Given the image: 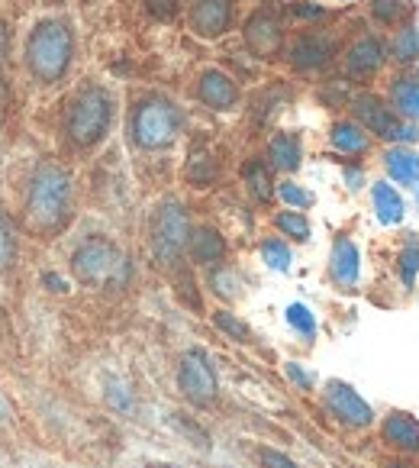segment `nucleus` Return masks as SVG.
Segmentation results:
<instances>
[{
  "label": "nucleus",
  "mask_w": 419,
  "mask_h": 468,
  "mask_svg": "<svg viewBox=\"0 0 419 468\" xmlns=\"http://www.w3.org/2000/svg\"><path fill=\"white\" fill-rule=\"evenodd\" d=\"M42 284H46V288L52 291V294H65V291H68L65 278H58L56 271H46V275H42Z\"/></svg>",
  "instance_id": "obj_39"
},
{
  "label": "nucleus",
  "mask_w": 419,
  "mask_h": 468,
  "mask_svg": "<svg viewBox=\"0 0 419 468\" xmlns=\"http://www.w3.org/2000/svg\"><path fill=\"white\" fill-rule=\"evenodd\" d=\"M410 14V0H372V16L384 27H393Z\"/></svg>",
  "instance_id": "obj_26"
},
{
  "label": "nucleus",
  "mask_w": 419,
  "mask_h": 468,
  "mask_svg": "<svg viewBox=\"0 0 419 468\" xmlns=\"http://www.w3.org/2000/svg\"><path fill=\"white\" fill-rule=\"evenodd\" d=\"M393 58L397 62H416L419 58V29L416 27H403L393 39Z\"/></svg>",
  "instance_id": "obj_27"
},
{
  "label": "nucleus",
  "mask_w": 419,
  "mask_h": 468,
  "mask_svg": "<svg viewBox=\"0 0 419 468\" xmlns=\"http://www.w3.org/2000/svg\"><path fill=\"white\" fill-rule=\"evenodd\" d=\"M71 220V175L62 165H39L26 191V227L56 236Z\"/></svg>",
  "instance_id": "obj_1"
},
{
  "label": "nucleus",
  "mask_w": 419,
  "mask_h": 468,
  "mask_svg": "<svg viewBox=\"0 0 419 468\" xmlns=\"http://www.w3.org/2000/svg\"><path fill=\"white\" fill-rule=\"evenodd\" d=\"M71 58H75V36L68 23L42 20L26 39V69L36 81L56 84L65 78Z\"/></svg>",
  "instance_id": "obj_3"
},
{
  "label": "nucleus",
  "mask_w": 419,
  "mask_h": 468,
  "mask_svg": "<svg viewBox=\"0 0 419 468\" xmlns=\"http://www.w3.org/2000/svg\"><path fill=\"white\" fill-rule=\"evenodd\" d=\"M7 52H10V29H7V23L0 20V65L7 58Z\"/></svg>",
  "instance_id": "obj_40"
},
{
  "label": "nucleus",
  "mask_w": 419,
  "mask_h": 468,
  "mask_svg": "<svg viewBox=\"0 0 419 468\" xmlns=\"http://www.w3.org/2000/svg\"><path fill=\"white\" fill-rule=\"evenodd\" d=\"M187 249H191L194 262H197V265H220L223 259H226V239H223L214 227L194 229Z\"/></svg>",
  "instance_id": "obj_17"
},
{
  "label": "nucleus",
  "mask_w": 419,
  "mask_h": 468,
  "mask_svg": "<svg viewBox=\"0 0 419 468\" xmlns=\"http://www.w3.org/2000/svg\"><path fill=\"white\" fill-rule=\"evenodd\" d=\"M110 123H113L110 90L90 84V88H84L81 94L71 101L68 117H65V133H68V139L75 145L90 149V145H97L110 133Z\"/></svg>",
  "instance_id": "obj_4"
},
{
  "label": "nucleus",
  "mask_w": 419,
  "mask_h": 468,
  "mask_svg": "<svg viewBox=\"0 0 419 468\" xmlns=\"http://www.w3.org/2000/svg\"><path fill=\"white\" fill-rule=\"evenodd\" d=\"M178 388L194 407H206L216 400L220 381H216V368L210 366V356L200 349L184 352L178 366Z\"/></svg>",
  "instance_id": "obj_8"
},
{
  "label": "nucleus",
  "mask_w": 419,
  "mask_h": 468,
  "mask_svg": "<svg viewBox=\"0 0 419 468\" xmlns=\"http://www.w3.org/2000/svg\"><path fill=\"white\" fill-rule=\"evenodd\" d=\"M174 423H181V430H184L187 436H197V446H200V449H206V446H210V440H206V433L197 427V423H187L184 417H181V413H174Z\"/></svg>",
  "instance_id": "obj_37"
},
{
  "label": "nucleus",
  "mask_w": 419,
  "mask_h": 468,
  "mask_svg": "<svg viewBox=\"0 0 419 468\" xmlns=\"http://www.w3.org/2000/svg\"><path fill=\"white\" fill-rule=\"evenodd\" d=\"M387 175H391L397 185L416 187L419 185V152L406 149V145H393L384 155Z\"/></svg>",
  "instance_id": "obj_18"
},
{
  "label": "nucleus",
  "mask_w": 419,
  "mask_h": 468,
  "mask_svg": "<svg viewBox=\"0 0 419 468\" xmlns=\"http://www.w3.org/2000/svg\"><path fill=\"white\" fill-rule=\"evenodd\" d=\"M233 16H236L233 0H194L191 29L200 39H220L233 27Z\"/></svg>",
  "instance_id": "obj_11"
},
{
  "label": "nucleus",
  "mask_w": 419,
  "mask_h": 468,
  "mask_svg": "<svg viewBox=\"0 0 419 468\" xmlns=\"http://www.w3.org/2000/svg\"><path fill=\"white\" fill-rule=\"evenodd\" d=\"M191 217L178 200H165L159 204V210L152 214V227H149V242L152 252L162 265H174L181 259V252L191 242Z\"/></svg>",
  "instance_id": "obj_6"
},
{
  "label": "nucleus",
  "mask_w": 419,
  "mask_h": 468,
  "mask_svg": "<svg viewBox=\"0 0 419 468\" xmlns=\"http://www.w3.org/2000/svg\"><path fill=\"white\" fill-rule=\"evenodd\" d=\"M416 271H419V239L413 236L403 252H400V278H403L406 288L416 282Z\"/></svg>",
  "instance_id": "obj_31"
},
{
  "label": "nucleus",
  "mask_w": 419,
  "mask_h": 468,
  "mask_svg": "<svg viewBox=\"0 0 419 468\" xmlns=\"http://www.w3.org/2000/svg\"><path fill=\"white\" fill-rule=\"evenodd\" d=\"M197 97L210 107V111H233L239 103V88L236 81L220 69H206L197 81Z\"/></svg>",
  "instance_id": "obj_12"
},
{
  "label": "nucleus",
  "mask_w": 419,
  "mask_h": 468,
  "mask_svg": "<svg viewBox=\"0 0 419 468\" xmlns=\"http://www.w3.org/2000/svg\"><path fill=\"white\" fill-rule=\"evenodd\" d=\"M145 10H149L155 20H172L178 14V0H145Z\"/></svg>",
  "instance_id": "obj_35"
},
{
  "label": "nucleus",
  "mask_w": 419,
  "mask_h": 468,
  "mask_svg": "<svg viewBox=\"0 0 419 468\" xmlns=\"http://www.w3.org/2000/svg\"><path fill=\"white\" fill-rule=\"evenodd\" d=\"M391 103L400 117L419 120V81L416 78H397V81L391 84Z\"/></svg>",
  "instance_id": "obj_21"
},
{
  "label": "nucleus",
  "mask_w": 419,
  "mask_h": 468,
  "mask_svg": "<svg viewBox=\"0 0 419 468\" xmlns=\"http://www.w3.org/2000/svg\"><path fill=\"white\" fill-rule=\"evenodd\" d=\"M290 16H300V20H319V16H326V10L317 7V4H309V0H294V4H290Z\"/></svg>",
  "instance_id": "obj_36"
},
{
  "label": "nucleus",
  "mask_w": 419,
  "mask_h": 468,
  "mask_svg": "<svg viewBox=\"0 0 419 468\" xmlns=\"http://www.w3.org/2000/svg\"><path fill=\"white\" fill-rule=\"evenodd\" d=\"M416 187H419V185H416Z\"/></svg>",
  "instance_id": "obj_42"
},
{
  "label": "nucleus",
  "mask_w": 419,
  "mask_h": 468,
  "mask_svg": "<svg viewBox=\"0 0 419 468\" xmlns=\"http://www.w3.org/2000/svg\"><path fill=\"white\" fill-rule=\"evenodd\" d=\"M278 194H281V197L288 200V204L294 207V210H303V207H309V200H313L307 191H303L300 185H294V181H284V185L278 187Z\"/></svg>",
  "instance_id": "obj_34"
},
{
  "label": "nucleus",
  "mask_w": 419,
  "mask_h": 468,
  "mask_svg": "<svg viewBox=\"0 0 419 468\" xmlns=\"http://www.w3.org/2000/svg\"><path fill=\"white\" fill-rule=\"evenodd\" d=\"M261 259L268 262V269L288 271L290 269V249L281 239H265L261 242Z\"/></svg>",
  "instance_id": "obj_29"
},
{
  "label": "nucleus",
  "mask_w": 419,
  "mask_h": 468,
  "mask_svg": "<svg viewBox=\"0 0 419 468\" xmlns=\"http://www.w3.org/2000/svg\"><path fill=\"white\" fill-rule=\"evenodd\" d=\"M330 139L339 152H345V155H361V152L368 149V133H364L355 120H342V123H336L330 133Z\"/></svg>",
  "instance_id": "obj_23"
},
{
  "label": "nucleus",
  "mask_w": 419,
  "mask_h": 468,
  "mask_svg": "<svg viewBox=\"0 0 419 468\" xmlns=\"http://www.w3.org/2000/svg\"><path fill=\"white\" fill-rule=\"evenodd\" d=\"M214 326L226 333L229 339H236V343H252V330H248V326L242 324L236 314H229V310H216V314H214Z\"/></svg>",
  "instance_id": "obj_28"
},
{
  "label": "nucleus",
  "mask_w": 419,
  "mask_h": 468,
  "mask_svg": "<svg viewBox=\"0 0 419 468\" xmlns=\"http://www.w3.org/2000/svg\"><path fill=\"white\" fill-rule=\"evenodd\" d=\"M132 143L139 149L159 152L178 139L181 133V111L174 107L168 97H149L132 111Z\"/></svg>",
  "instance_id": "obj_5"
},
{
  "label": "nucleus",
  "mask_w": 419,
  "mask_h": 468,
  "mask_svg": "<svg viewBox=\"0 0 419 468\" xmlns=\"http://www.w3.org/2000/svg\"><path fill=\"white\" fill-rule=\"evenodd\" d=\"M326 407L336 413L339 423H345V427H351V430H364L374 423L372 407L364 404L361 394L351 385H345V381H330V385H326Z\"/></svg>",
  "instance_id": "obj_9"
},
{
  "label": "nucleus",
  "mask_w": 419,
  "mask_h": 468,
  "mask_svg": "<svg viewBox=\"0 0 419 468\" xmlns=\"http://www.w3.org/2000/svg\"><path fill=\"white\" fill-rule=\"evenodd\" d=\"M358 271H361V252H358V246L351 239L339 236V239L332 242V255H330V275H332V282H336L339 288L349 291V288H355Z\"/></svg>",
  "instance_id": "obj_14"
},
{
  "label": "nucleus",
  "mask_w": 419,
  "mask_h": 468,
  "mask_svg": "<svg viewBox=\"0 0 419 468\" xmlns=\"http://www.w3.org/2000/svg\"><path fill=\"white\" fill-rule=\"evenodd\" d=\"M391 468H413V465H406V462H393Z\"/></svg>",
  "instance_id": "obj_41"
},
{
  "label": "nucleus",
  "mask_w": 419,
  "mask_h": 468,
  "mask_svg": "<svg viewBox=\"0 0 419 468\" xmlns=\"http://www.w3.org/2000/svg\"><path fill=\"white\" fill-rule=\"evenodd\" d=\"M242 178H246V187L258 204H268L275 197V178H271V168L261 159H252L242 165Z\"/></svg>",
  "instance_id": "obj_20"
},
{
  "label": "nucleus",
  "mask_w": 419,
  "mask_h": 468,
  "mask_svg": "<svg viewBox=\"0 0 419 468\" xmlns=\"http://www.w3.org/2000/svg\"><path fill=\"white\" fill-rule=\"evenodd\" d=\"M336 52V42L323 33H303L294 39L290 46V65L300 71H313V69H323L326 62L332 58Z\"/></svg>",
  "instance_id": "obj_13"
},
{
  "label": "nucleus",
  "mask_w": 419,
  "mask_h": 468,
  "mask_svg": "<svg viewBox=\"0 0 419 468\" xmlns=\"http://www.w3.org/2000/svg\"><path fill=\"white\" fill-rule=\"evenodd\" d=\"M355 117H358V126L368 133H374L378 139H397V143H413L416 139V130L406 126L403 120L397 117L393 107H387L378 94H358L355 97Z\"/></svg>",
  "instance_id": "obj_7"
},
{
  "label": "nucleus",
  "mask_w": 419,
  "mask_h": 468,
  "mask_svg": "<svg viewBox=\"0 0 419 468\" xmlns=\"http://www.w3.org/2000/svg\"><path fill=\"white\" fill-rule=\"evenodd\" d=\"M288 324L294 326L300 336L313 339L317 336V317L309 314V307H303V303H290L288 307Z\"/></svg>",
  "instance_id": "obj_30"
},
{
  "label": "nucleus",
  "mask_w": 419,
  "mask_h": 468,
  "mask_svg": "<svg viewBox=\"0 0 419 468\" xmlns=\"http://www.w3.org/2000/svg\"><path fill=\"white\" fill-rule=\"evenodd\" d=\"M16 252H20V242H16V227H14V220L0 210V271L14 269Z\"/></svg>",
  "instance_id": "obj_24"
},
{
  "label": "nucleus",
  "mask_w": 419,
  "mask_h": 468,
  "mask_svg": "<svg viewBox=\"0 0 419 468\" xmlns=\"http://www.w3.org/2000/svg\"><path fill=\"white\" fill-rule=\"evenodd\" d=\"M258 462H261V468H300L288 452H281V449H268V446L258 449Z\"/></svg>",
  "instance_id": "obj_32"
},
{
  "label": "nucleus",
  "mask_w": 419,
  "mask_h": 468,
  "mask_svg": "<svg viewBox=\"0 0 419 468\" xmlns=\"http://www.w3.org/2000/svg\"><path fill=\"white\" fill-rule=\"evenodd\" d=\"M381 433H384V440L391 442L393 449H400V452H406V455L419 452V420L413 413H403V410L387 413Z\"/></svg>",
  "instance_id": "obj_16"
},
{
  "label": "nucleus",
  "mask_w": 419,
  "mask_h": 468,
  "mask_svg": "<svg viewBox=\"0 0 419 468\" xmlns=\"http://www.w3.org/2000/svg\"><path fill=\"white\" fill-rule=\"evenodd\" d=\"M281 42H284V33H281V20L271 7H261L248 16L246 23V46L252 48V56L258 58H275L281 52Z\"/></svg>",
  "instance_id": "obj_10"
},
{
  "label": "nucleus",
  "mask_w": 419,
  "mask_h": 468,
  "mask_svg": "<svg viewBox=\"0 0 419 468\" xmlns=\"http://www.w3.org/2000/svg\"><path fill=\"white\" fill-rule=\"evenodd\" d=\"M372 197H374V210H378V220L384 223V227H393V223L403 220V200H400V194L393 191L387 181L374 185Z\"/></svg>",
  "instance_id": "obj_22"
},
{
  "label": "nucleus",
  "mask_w": 419,
  "mask_h": 468,
  "mask_svg": "<svg viewBox=\"0 0 419 468\" xmlns=\"http://www.w3.org/2000/svg\"><path fill=\"white\" fill-rule=\"evenodd\" d=\"M275 227L294 242H307L309 239V223H307V217H303L300 210H281V214L275 217Z\"/></svg>",
  "instance_id": "obj_25"
},
{
  "label": "nucleus",
  "mask_w": 419,
  "mask_h": 468,
  "mask_svg": "<svg viewBox=\"0 0 419 468\" xmlns=\"http://www.w3.org/2000/svg\"><path fill=\"white\" fill-rule=\"evenodd\" d=\"M384 62H387V48L378 36H364V39H358L355 46L349 48V56H345V69H349V75H355V78L374 75Z\"/></svg>",
  "instance_id": "obj_15"
},
{
  "label": "nucleus",
  "mask_w": 419,
  "mask_h": 468,
  "mask_svg": "<svg viewBox=\"0 0 419 468\" xmlns=\"http://www.w3.org/2000/svg\"><path fill=\"white\" fill-rule=\"evenodd\" d=\"M210 284H214L216 294L226 297V301H233V297L239 294V291H236V284H239V282H236V275H233V271H226V269H216L214 278H210Z\"/></svg>",
  "instance_id": "obj_33"
},
{
  "label": "nucleus",
  "mask_w": 419,
  "mask_h": 468,
  "mask_svg": "<svg viewBox=\"0 0 419 468\" xmlns=\"http://www.w3.org/2000/svg\"><path fill=\"white\" fill-rule=\"evenodd\" d=\"M303 159V145L297 133H278L268 143V162L278 172H297Z\"/></svg>",
  "instance_id": "obj_19"
},
{
  "label": "nucleus",
  "mask_w": 419,
  "mask_h": 468,
  "mask_svg": "<svg viewBox=\"0 0 419 468\" xmlns=\"http://www.w3.org/2000/svg\"><path fill=\"white\" fill-rule=\"evenodd\" d=\"M71 271L81 284L97 291H123L132 278L126 252L107 236H90L71 252Z\"/></svg>",
  "instance_id": "obj_2"
},
{
  "label": "nucleus",
  "mask_w": 419,
  "mask_h": 468,
  "mask_svg": "<svg viewBox=\"0 0 419 468\" xmlns=\"http://www.w3.org/2000/svg\"><path fill=\"white\" fill-rule=\"evenodd\" d=\"M288 378L294 381L297 388H303V391H309V388H313V378H309V375L303 372L297 362H288Z\"/></svg>",
  "instance_id": "obj_38"
}]
</instances>
